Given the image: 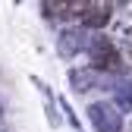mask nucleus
<instances>
[{"label": "nucleus", "instance_id": "7ed1b4c3", "mask_svg": "<svg viewBox=\"0 0 132 132\" xmlns=\"http://www.w3.org/2000/svg\"><path fill=\"white\" fill-rule=\"evenodd\" d=\"M69 82H72V88L76 91H88V88H94V85H107V76L104 72H97V69H91V66H76V69L69 72Z\"/></svg>", "mask_w": 132, "mask_h": 132}, {"label": "nucleus", "instance_id": "39448f33", "mask_svg": "<svg viewBox=\"0 0 132 132\" xmlns=\"http://www.w3.org/2000/svg\"><path fill=\"white\" fill-rule=\"evenodd\" d=\"M88 38H85V31H79V28H72V31H63L60 35V54L63 57H76L79 51H88Z\"/></svg>", "mask_w": 132, "mask_h": 132}, {"label": "nucleus", "instance_id": "0eeeda50", "mask_svg": "<svg viewBox=\"0 0 132 132\" xmlns=\"http://www.w3.org/2000/svg\"><path fill=\"white\" fill-rule=\"evenodd\" d=\"M123 132H132V117L126 120V126H123Z\"/></svg>", "mask_w": 132, "mask_h": 132}, {"label": "nucleus", "instance_id": "f03ea898", "mask_svg": "<svg viewBox=\"0 0 132 132\" xmlns=\"http://www.w3.org/2000/svg\"><path fill=\"white\" fill-rule=\"evenodd\" d=\"M91 113V123L97 132H123L126 120H123V107L120 104H110V101H97L88 107Z\"/></svg>", "mask_w": 132, "mask_h": 132}, {"label": "nucleus", "instance_id": "423d86ee", "mask_svg": "<svg viewBox=\"0 0 132 132\" xmlns=\"http://www.w3.org/2000/svg\"><path fill=\"white\" fill-rule=\"evenodd\" d=\"M41 10H44V16L51 19V16H57L54 10H60V3H54V0H47V3H41Z\"/></svg>", "mask_w": 132, "mask_h": 132}, {"label": "nucleus", "instance_id": "f257e3e1", "mask_svg": "<svg viewBox=\"0 0 132 132\" xmlns=\"http://www.w3.org/2000/svg\"><path fill=\"white\" fill-rule=\"evenodd\" d=\"M88 66L97 72H120L123 69V51L117 47V41L113 38H104V35H97L91 38L88 44Z\"/></svg>", "mask_w": 132, "mask_h": 132}, {"label": "nucleus", "instance_id": "20e7f679", "mask_svg": "<svg viewBox=\"0 0 132 132\" xmlns=\"http://www.w3.org/2000/svg\"><path fill=\"white\" fill-rule=\"evenodd\" d=\"M113 19V3H88L85 16H82V25L85 28H104Z\"/></svg>", "mask_w": 132, "mask_h": 132}]
</instances>
